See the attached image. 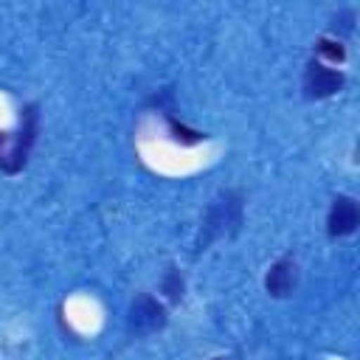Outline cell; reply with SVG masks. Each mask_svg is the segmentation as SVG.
Wrapping results in <instances>:
<instances>
[{"label": "cell", "mask_w": 360, "mask_h": 360, "mask_svg": "<svg viewBox=\"0 0 360 360\" xmlns=\"http://www.w3.org/2000/svg\"><path fill=\"white\" fill-rule=\"evenodd\" d=\"M166 321H169L166 318V307L158 298H152L149 292H141V295L132 298L129 312H127V329H129V335H135V338L152 335V332L163 329Z\"/></svg>", "instance_id": "obj_3"}, {"label": "cell", "mask_w": 360, "mask_h": 360, "mask_svg": "<svg viewBox=\"0 0 360 360\" xmlns=\"http://www.w3.org/2000/svg\"><path fill=\"white\" fill-rule=\"evenodd\" d=\"M360 225V208H357V200L349 197V194H338L332 200V208H329V217H326V231L329 236H352Z\"/></svg>", "instance_id": "obj_5"}, {"label": "cell", "mask_w": 360, "mask_h": 360, "mask_svg": "<svg viewBox=\"0 0 360 360\" xmlns=\"http://www.w3.org/2000/svg\"><path fill=\"white\" fill-rule=\"evenodd\" d=\"M245 222V197L236 188H228L222 194H217L202 217V228H200V242L197 250H205L211 242L222 239V236H233Z\"/></svg>", "instance_id": "obj_1"}, {"label": "cell", "mask_w": 360, "mask_h": 360, "mask_svg": "<svg viewBox=\"0 0 360 360\" xmlns=\"http://www.w3.org/2000/svg\"><path fill=\"white\" fill-rule=\"evenodd\" d=\"M343 82H346V76L340 70H335L332 65L318 62V59H312L307 65V70H304V93H307V98H329V96L340 93Z\"/></svg>", "instance_id": "obj_4"}, {"label": "cell", "mask_w": 360, "mask_h": 360, "mask_svg": "<svg viewBox=\"0 0 360 360\" xmlns=\"http://www.w3.org/2000/svg\"><path fill=\"white\" fill-rule=\"evenodd\" d=\"M183 290H186V281H183L180 270L169 267L166 276H163V281H160V292H166L169 301H180L183 298Z\"/></svg>", "instance_id": "obj_9"}, {"label": "cell", "mask_w": 360, "mask_h": 360, "mask_svg": "<svg viewBox=\"0 0 360 360\" xmlns=\"http://www.w3.org/2000/svg\"><path fill=\"white\" fill-rule=\"evenodd\" d=\"M315 51H318V62H332V65H338V62H343L346 59V48H343V42H338V39H318L315 42Z\"/></svg>", "instance_id": "obj_8"}, {"label": "cell", "mask_w": 360, "mask_h": 360, "mask_svg": "<svg viewBox=\"0 0 360 360\" xmlns=\"http://www.w3.org/2000/svg\"><path fill=\"white\" fill-rule=\"evenodd\" d=\"M295 278H298V267L292 259H278L270 264L267 276H264V290L273 298H287L295 290Z\"/></svg>", "instance_id": "obj_6"}, {"label": "cell", "mask_w": 360, "mask_h": 360, "mask_svg": "<svg viewBox=\"0 0 360 360\" xmlns=\"http://www.w3.org/2000/svg\"><path fill=\"white\" fill-rule=\"evenodd\" d=\"M214 360H225V357H214Z\"/></svg>", "instance_id": "obj_10"}, {"label": "cell", "mask_w": 360, "mask_h": 360, "mask_svg": "<svg viewBox=\"0 0 360 360\" xmlns=\"http://www.w3.org/2000/svg\"><path fill=\"white\" fill-rule=\"evenodd\" d=\"M166 124H169V132H172V138H174L180 146H191V143H200V141H205V135H202V132H197V129H188L186 124H177V118H172V115H166Z\"/></svg>", "instance_id": "obj_7"}, {"label": "cell", "mask_w": 360, "mask_h": 360, "mask_svg": "<svg viewBox=\"0 0 360 360\" xmlns=\"http://www.w3.org/2000/svg\"><path fill=\"white\" fill-rule=\"evenodd\" d=\"M39 135V107L25 104L20 110V124L14 132H0V172L17 174L25 169L28 155Z\"/></svg>", "instance_id": "obj_2"}]
</instances>
